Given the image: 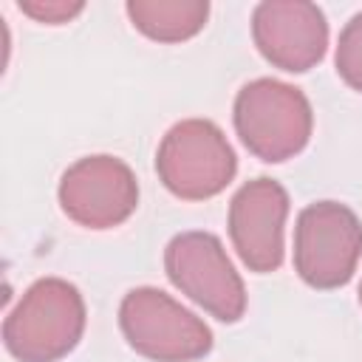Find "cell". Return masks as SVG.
<instances>
[{"label":"cell","mask_w":362,"mask_h":362,"mask_svg":"<svg viewBox=\"0 0 362 362\" xmlns=\"http://www.w3.org/2000/svg\"><path fill=\"white\" fill-rule=\"evenodd\" d=\"M288 195L272 178L243 184L229 204V238L252 272H274L283 263V226Z\"/></svg>","instance_id":"cell-9"},{"label":"cell","mask_w":362,"mask_h":362,"mask_svg":"<svg viewBox=\"0 0 362 362\" xmlns=\"http://www.w3.org/2000/svg\"><path fill=\"white\" fill-rule=\"evenodd\" d=\"M257 51L280 71L303 74L325 57V14L305 0H266L252 14Z\"/></svg>","instance_id":"cell-8"},{"label":"cell","mask_w":362,"mask_h":362,"mask_svg":"<svg viewBox=\"0 0 362 362\" xmlns=\"http://www.w3.org/2000/svg\"><path fill=\"white\" fill-rule=\"evenodd\" d=\"M311 105L294 85L255 79L235 96V130L240 141L263 161L297 156L311 136Z\"/></svg>","instance_id":"cell-2"},{"label":"cell","mask_w":362,"mask_h":362,"mask_svg":"<svg viewBox=\"0 0 362 362\" xmlns=\"http://www.w3.org/2000/svg\"><path fill=\"white\" fill-rule=\"evenodd\" d=\"M130 23L150 40L158 42H181L195 37L206 17V0H130L127 6Z\"/></svg>","instance_id":"cell-10"},{"label":"cell","mask_w":362,"mask_h":362,"mask_svg":"<svg viewBox=\"0 0 362 362\" xmlns=\"http://www.w3.org/2000/svg\"><path fill=\"white\" fill-rule=\"evenodd\" d=\"M20 8H23L25 14H31L34 20H40V23H51V25H57V23H68L74 14H79V11L85 8V3H65V0H25V3H20Z\"/></svg>","instance_id":"cell-12"},{"label":"cell","mask_w":362,"mask_h":362,"mask_svg":"<svg viewBox=\"0 0 362 362\" xmlns=\"http://www.w3.org/2000/svg\"><path fill=\"white\" fill-rule=\"evenodd\" d=\"M173 286L221 322H238L246 311V288L221 240L209 232H181L164 249Z\"/></svg>","instance_id":"cell-5"},{"label":"cell","mask_w":362,"mask_h":362,"mask_svg":"<svg viewBox=\"0 0 362 362\" xmlns=\"http://www.w3.org/2000/svg\"><path fill=\"white\" fill-rule=\"evenodd\" d=\"M359 303H362V286H359Z\"/></svg>","instance_id":"cell-13"},{"label":"cell","mask_w":362,"mask_h":362,"mask_svg":"<svg viewBox=\"0 0 362 362\" xmlns=\"http://www.w3.org/2000/svg\"><path fill=\"white\" fill-rule=\"evenodd\" d=\"M337 71L354 90H362V11L354 14L339 34Z\"/></svg>","instance_id":"cell-11"},{"label":"cell","mask_w":362,"mask_h":362,"mask_svg":"<svg viewBox=\"0 0 362 362\" xmlns=\"http://www.w3.org/2000/svg\"><path fill=\"white\" fill-rule=\"evenodd\" d=\"M164 187L184 201H204L226 189L235 178V153L209 119H184L167 130L156 153Z\"/></svg>","instance_id":"cell-4"},{"label":"cell","mask_w":362,"mask_h":362,"mask_svg":"<svg viewBox=\"0 0 362 362\" xmlns=\"http://www.w3.org/2000/svg\"><path fill=\"white\" fill-rule=\"evenodd\" d=\"M139 204L133 170L113 156H88L71 164L59 181L62 212L88 229H110L127 221Z\"/></svg>","instance_id":"cell-7"},{"label":"cell","mask_w":362,"mask_h":362,"mask_svg":"<svg viewBox=\"0 0 362 362\" xmlns=\"http://www.w3.org/2000/svg\"><path fill=\"white\" fill-rule=\"evenodd\" d=\"M119 325L127 345L153 362H192L209 354L212 331L170 294L141 286L124 294Z\"/></svg>","instance_id":"cell-3"},{"label":"cell","mask_w":362,"mask_h":362,"mask_svg":"<svg viewBox=\"0 0 362 362\" xmlns=\"http://www.w3.org/2000/svg\"><path fill=\"white\" fill-rule=\"evenodd\" d=\"M362 255V223L337 201L305 206L294 226V269L314 288L345 286Z\"/></svg>","instance_id":"cell-6"},{"label":"cell","mask_w":362,"mask_h":362,"mask_svg":"<svg viewBox=\"0 0 362 362\" xmlns=\"http://www.w3.org/2000/svg\"><path fill=\"white\" fill-rule=\"evenodd\" d=\"M85 331V303L74 283L42 277L20 297L3 322V342L20 362H57Z\"/></svg>","instance_id":"cell-1"}]
</instances>
